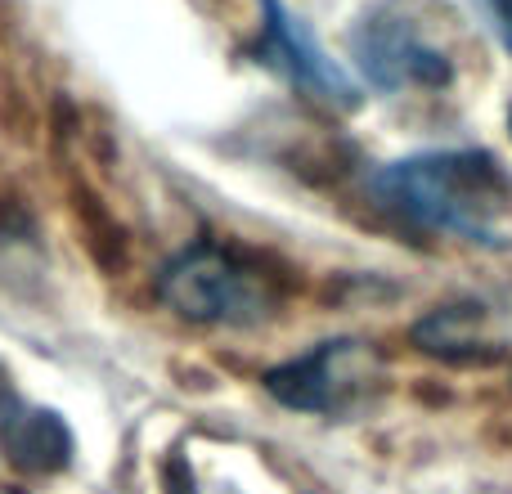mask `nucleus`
<instances>
[{
  "label": "nucleus",
  "instance_id": "obj_1",
  "mask_svg": "<svg viewBox=\"0 0 512 494\" xmlns=\"http://www.w3.org/2000/svg\"><path fill=\"white\" fill-rule=\"evenodd\" d=\"M369 194L414 230L495 247L499 221L512 207V180L490 153L445 149L378 167L369 176Z\"/></svg>",
  "mask_w": 512,
  "mask_h": 494
},
{
  "label": "nucleus",
  "instance_id": "obj_2",
  "mask_svg": "<svg viewBox=\"0 0 512 494\" xmlns=\"http://www.w3.org/2000/svg\"><path fill=\"white\" fill-rule=\"evenodd\" d=\"M162 301L189 324H261L274 310V297L261 274L234 261L221 247H189L162 270Z\"/></svg>",
  "mask_w": 512,
  "mask_h": 494
},
{
  "label": "nucleus",
  "instance_id": "obj_3",
  "mask_svg": "<svg viewBox=\"0 0 512 494\" xmlns=\"http://www.w3.org/2000/svg\"><path fill=\"white\" fill-rule=\"evenodd\" d=\"M346 41L360 77L378 90H441L454 77L450 50L436 45L414 14H405V0L369 9Z\"/></svg>",
  "mask_w": 512,
  "mask_h": 494
},
{
  "label": "nucleus",
  "instance_id": "obj_4",
  "mask_svg": "<svg viewBox=\"0 0 512 494\" xmlns=\"http://www.w3.org/2000/svg\"><path fill=\"white\" fill-rule=\"evenodd\" d=\"M378 382V355L364 342H324L288 360L265 378V387L301 414H342Z\"/></svg>",
  "mask_w": 512,
  "mask_h": 494
},
{
  "label": "nucleus",
  "instance_id": "obj_5",
  "mask_svg": "<svg viewBox=\"0 0 512 494\" xmlns=\"http://www.w3.org/2000/svg\"><path fill=\"white\" fill-rule=\"evenodd\" d=\"M252 54L279 77H288L297 90H306L310 99H324L333 108L360 104L355 81L342 72V63L319 45V36L283 0H261V36H256Z\"/></svg>",
  "mask_w": 512,
  "mask_h": 494
},
{
  "label": "nucleus",
  "instance_id": "obj_6",
  "mask_svg": "<svg viewBox=\"0 0 512 494\" xmlns=\"http://www.w3.org/2000/svg\"><path fill=\"white\" fill-rule=\"evenodd\" d=\"M481 5V14H486V23H490V32L504 41V50L512 54V0H477Z\"/></svg>",
  "mask_w": 512,
  "mask_h": 494
},
{
  "label": "nucleus",
  "instance_id": "obj_7",
  "mask_svg": "<svg viewBox=\"0 0 512 494\" xmlns=\"http://www.w3.org/2000/svg\"><path fill=\"white\" fill-rule=\"evenodd\" d=\"M508 131H512V113H508Z\"/></svg>",
  "mask_w": 512,
  "mask_h": 494
}]
</instances>
